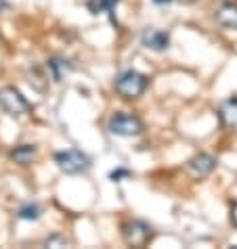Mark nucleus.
Instances as JSON below:
<instances>
[{
    "label": "nucleus",
    "mask_w": 237,
    "mask_h": 249,
    "mask_svg": "<svg viewBox=\"0 0 237 249\" xmlns=\"http://www.w3.org/2000/svg\"><path fill=\"white\" fill-rule=\"evenodd\" d=\"M114 88L118 94H122L124 99H137L147 90V78L138 71H122L114 82Z\"/></svg>",
    "instance_id": "obj_1"
},
{
    "label": "nucleus",
    "mask_w": 237,
    "mask_h": 249,
    "mask_svg": "<svg viewBox=\"0 0 237 249\" xmlns=\"http://www.w3.org/2000/svg\"><path fill=\"white\" fill-rule=\"evenodd\" d=\"M55 163L61 172L65 174H80L90 168V159L78 149H67V151H59L55 153Z\"/></svg>",
    "instance_id": "obj_2"
},
{
    "label": "nucleus",
    "mask_w": 237,
    "mask_h": 249,
    "mask_svg": "<svg viewBox=\"0 0 237 249\" xmlns=\"http://www.w3.org/2000/svg\"><path fill=\"white\" fill-rule=\"evenodd\" d=\"M107 130L116 136H137V134H141V130H143V122L132 113L118 111L109 117Z\"/></svg>",
    "instance_id": "obj_3"
},
{
    "label": "nucleus",
    "mask_w": 237,
    "mask_h": 249,
    "mask_svg": "<svg viewBox=\"0 0 237 249\" xmlns=\"http://www.w3.org/2000/svg\"><path fill=\"white\" fill-rule=\"evenodd\" d=\"M0 109L9 115H23L30 111V103L25 101V96L13 86L0 88Z\"/></svg>",
    "instance_id": "obj_4"
},
{
    "label": "nucleus",
    "mask_w": 237,
    "mask_h": 249,
    "mask_svg": "<svg viewBox=\"0 0 237 249\" xmlns=\"http://www.w3.org/2000/svg\"><path fill=\"white\" fill-rule=\"evenodd\" d=\"M122 232H124V241L132 247H143L151 239V228L145 222H141V220H132V222L124 224Z\"/></svg>",
    "instance_id": "obj_5"
},
{
    "label": "nucleus",
    "mask_w": 237,
    "mask_h": 249,
    "mask_svg": "<svg viewBox=\"0 0 237 249\" xmlns=\"http://www.w3.org/2000/svg\"><path fill=\"white\" fill-rule=\"evenodd\" d=\"M141 42H143V46L159 53V51H166V48H168L170 38H168V34L162 32V30L147 27V30H143V34H141Z\"/></svg>",
    "instance_id": "obj_6"
},
{
    "label": "nucleus",
    "mask_w": 237,
    "mask_h": 249,
    "mask_svg": "<svg viewBox=\"0 0 237 249\" xmlns=\"http://www.w3.org/2000/svg\"><path fill=\"white\" fill-rule=\"evenodd\" d=\"M216 168V159L210 157V155H198L193 157L189 163H187V170H189V174L195 176V178H201V176H208L210 172Z\"/></svg>",
    "instance_id": "obj_7"
},
{
    "label": "nucleus",
    "mask_w": 237,
    "mask_h": 249,
    "mask_svg": "<svg viewBox=\"0 0 237 249\" xmlns=\"http://www.w3.org/2000/svg\"><path fill=\"white\" fill-rule=\"evenodd\" d=\"M216 21L222 27H227V30H237V4L233 2L222 4L218 13H216Z\"/></svg>",
    "instance_id": "obj_8"
},
{
    "label": "nucleus",
    "mask_w": 237,
    "mask_h": 249,
    "mask_svg": "<svg viewBox=\"0 0 237 249\" xmlns=\"http://www.w3.org/2000/svg\"><path fill=\"white\" fill-rule=\"evenodd\" d=\"M218 115L225 126H237V94L229 96L218 109Z\"/></svg>",
    "instance_id": "obj_9"
},
{
    "label": "nucleus",
    "mask_w": 237,
    "mask_h": 249,
    "mask_svg": "<svg viewBox=\"0 0 237 249\" xmlns=\"http://www.w3.org/2000/svg\"><path fill=\"white\" fill-rule=\"evenodd\" d=\"M34 157H36V147H34V144H21V147H15L11 151V159L19 165L32 163Z\"/></svg>",
    "instance_id": "obj_10"
},
{
    "label": "nucleus",
    "mask_w": 237,
    "mask_h": 249,
    "mask_svg": "<svg viewBox=\"0 0 237 249\" xmlns=\"http://www.w3.org/2000/svg\"><path fill=\"white\" fill-rule=\"evenodd\" d=\"M120 0H88V9L93 15H99V13H111L116 9V4Z\"/></svg>",
    "instance_id": "obj_11"
},
{
    "label": "nucleus",
    "mask_w": 237,
    "mask_h": 249,
    "mask_svg": "<svg viewBox=\"0 0 237 249\" xmlns=\"http://www.w3.org/2000/svg\"><path fill=\"white\" fill-rule=\"evenodd\" d=\"M42 216V210H40L38 203H25L17 210V218L19 220H38Z\"/></svg>",
    "instance_id": "obj_12"
},
{
    "label": "nucleus",
    "mask_w": 237,
    "mask_h": 249,
    "mask_svg": "<svg viewBox=\"0 0 237 249\" xmlns=\"http://www.w3.org/2000/svg\"><path fill=\"white\" fill-rule=\"evenodd\" d=\"M46 67L53 71V78H55V80H59V78H61V67H63V63H61L59 59H51V61L46 63Z\"/></svg>",
    "instance_id": "obj_13"
},
{
    "label": "nucleus",
    "mask_w": 237,
    "mask_h": 249,
    "mask_svg": "<svg viewBox=\"0 0 237 249\" xmlns=\"http://www.w3.org/2000/svg\"><path fill=\"white\" fill-rule=\"evenodd\" d=\"M44 245L46 247H65L67 245V241L63 237H59V234H53V237H48L44 241Z\"/></svg>",
    "instance_id": "obj_14"
},
{
    "label": "nucleus",
    "mask_w": 237,
    "mask_h": 249,
    "mask_svg": "<svg viewBox=\"0 0 237 249\" xmlns=\"http://www.w3.org/2000/svg\"><path fill=\"white\" fill-rule=\"evenodd\" d=\"M128 176H130V172H128V170H120V168L114 170V172L109 174L111 180H120V178H128Z\"/></svg>",
    "instance_id": "obj_15"
},
{
    "label": "nucleus",
    "mask_w": 237,
    "mask_h": 249,
    "mask_svg": "<svg viewBox=\"0 0 237 249\" xmlns=\"http://www.w3.org/2000/svg\"><path fill=\"white\" fill-rule=\"evenodd\" d=\"M231 222L237 226V203L231 207Z\"/></svg>",
    "instance_id": "obj_16"
},
{
    "label": "nucleus",
    "mask_w": 237,
    "mask_h": 249,
    "mask_svg": "<svg viewBox=\"0 0 237 249\" xmlns=\"http://www.w3.org/2000/svg\"><path fill=\"white\" fill-rule=\"evenodd\" d=\"M156 4H168V2H172V0H153Z\"/></svg>",
    "instance_id": "obj_17"
},
{
    "label": "nucleus",
    "mask_w": 237,
    "mask_h": 249,
    "mask_svg": "<svg viewBox=\"0 0 237 249\" xmlns=\"http://www.w3.org/2000/svg\"><path fill=\"white\" fill-rule=\"evenodd\" d=\"M0 9H9V4H6L4 0H0Z\"/></svg>",
    "instance_id": "obj_18"
}]
</instances>
